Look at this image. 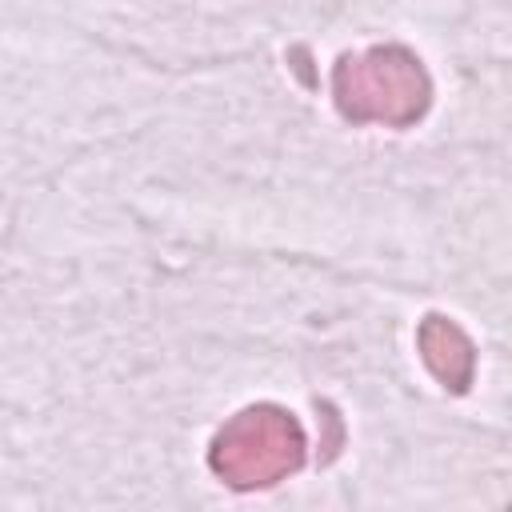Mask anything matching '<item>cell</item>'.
Wrapping results in <instances>:
<instances>
[{"label":"cell","instance_id":"cell-3","mask_svg":"<svg viewBox=\"0 0 512 512\" xmlns=\"http://www.w3.org/2000/svg\"><path fill=\"white\" fill-rule=\"evenodd\" d=\"M416 344H420V360L428 364V372L448 388V392H468L472 384V372H476V348L472 340L464 336V328L448 316H424L420 320V332H416Z\"/></svg>","mask_w":512,"mask_h":512},{"label":"cell","instance_id":"cell-1","mask_svg":"<svg viewBox=\"0 0 512 512\" xmlns=\"http://www.w3.org/2000/svg\"><path fill=\"white\" fill-rule=\"evenodd\" d=\"M332 96L336 108L356 124L408 128L424 116L432 84L408 48L384 44L356 56H340L332 72Z\"/></svg>","mask_w":512,"mask_h":512},{"label":"cell","instance_id":"cell-2","mask_svg":"<svg viewBox=\"0 0 512 512\" xmlns=\"http://www.w3.org/2000/svg\"><path fill=\"white\" fill-rule=\"evenodd\" d=\"M208 464L232 488H272L304 464V432L292 412L252 404L216 432Z\"/></svg>","mask_w":512,"mask_h":512}]
</instances>
